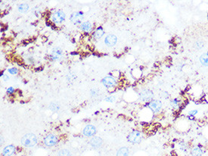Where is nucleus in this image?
Instances as JSON below:
<instances>
[{"label": "nucleus", "mask_w": 208, "mask_h": 156, "mask_svg": "<svg viewBox=\"0 0 208 156\" xmlns=\"http://www.w3.org/2000/svg\"><path fill=\"white\" fill-rule=\"evenodd\" d=\"M102 83L104 84V86H106L107 88L112 89L114 88L116 85H117V81H116L115 78L112 77V76H108V77L103 78Z\"/></svg>", "instance_id": "0eeeda50"}, {"label": "nucleus", "mask_w": 208, "mask_h": 156, "mask_svg": "<svg viewBox=\"0 0 208 156\" xmlns=\"http://www.w3.org/2000/svg\"><path fill=\"white\" fill-rule=\"evenodd\" d=\"M204 100L207 103H208V93L206 94V95L204 96Z\"/></svg>", "instance_id": "c756f323"}, {"label": "nucleus", "mask_w": 208, "mask_h": 156, "mask_svg": "<svg viewBox=\"0 0 208 156\" xmlns=\"http://www.w3.org/2000/svg\"><path fill=\"white\" fill-rule=\"evenodd\" d=\"M63 55V50L59 47H55L52 51V60H58L59 59L61 56Z\"/></svg>", "instance_id": "f8f14e48"}, {"label": "nucleus", "mask_w": 208, "mask_h": 156, "mask_svg": "<svg viewBox=\"0 0 208 156\" xmlns=\"http://www.w3.org/2000/svg\"><path fill=\"white\" fill-rule=\"evenodd\" d=\"M16 148L12 145L6 146L3 151V156H11L15 152Z\"/></svg>", "instance_id": "4468645a"}, {"label": "nucleus", "mask_w": 208, "mask_h": 156, "mask_svg": "<svg viewBox=\"0 0 208 156\" xmlns=\"http://www.w3.org/2000/svg\"><path fill=\"white\" fill-rule=\"evenodd\" d=\"M3 137H1V145H3Z\"/></svg>", "instance_id": "2f4dec72"}, {"label": "nucleus", "mask_w": 208, "mask_h": 156, "mask_svg": "<svg viewBox=\"0 0 208 156\" xmlns=\"http://www.w3.org/2000/svg\"><path fill=\"white\" fill-rule=\"evenodd\" d=\"M49 108L52 111H53V112H57V111L59 110V108H59L58 105L57 103L52 102L51 104L49 105Z\"/></svg>", "instance_id": "5701e85b"}, {"label": "nucleus", "mask_w": 208, "mask_h": 156, "mask_svg": "<svg viewBox=\"0 0 208 156\" xmlns=\"http://www.w3.org/2000/svg\"><path fill=\"white\" fill-rule=\"evenodd\" d=\"M45 146L47 147H52L55 146L58 143V137H56L55 134L53 133H49L48 135H47L46 137L44 138V140H43Z\"/></svg>", "instance_id": "39448f33"}, {"label": "nucleus", "mask_w": 208, "mask_h": 156, "mask_svg": "<svg viewBox=\"0 0 208 156\" xmlns=\"http://www.w3.org/2000/svg\"><path fill=\"white\" fill-rule=\"evenodd\" d=\"M162 102L160 100H151V101H149L148 104V107L153 113L155 114H158L159 112H160L162 109Z\"/></svg>", "instance_id": "20e7f679"}, {"label": "nucleus", "mask_w": 208, "mask_h": 156, "mask_svg": "<svg viewBox=\"0 0 208 156\" xmlns=\"http://www.w3.org/2000/svg\"><path fill=\"white\" fill-rule=\"evenodd\" d=\"M21 144L27 148L35 146L37 143V137L33 133H27L21 138Z\"/></svg>", "instance_id": "f257e3e1"}, {"label": "nucleus", "mask_w": 208, "mask_h": 156, "mask_svg": "<svg viewBox=\"0 0 208 156\" xmlns=\"http://www.w3.org/2000/svg\"><path fill=\"white\" fill-rule=\"evenodd\" d=\"M90 145H91L93 147V148H100L101 146H102V143H103V141L102 139H101L100 137H94L91 139V140H90Z\"/></svg>", "instance_id": "ddd939ff"}, {"label": "nucleus", "mask_w": 208, "mask_h": 156, "mask_svg": "<svg viewBox=\"0 0 208 156\" xmlns=\"http://www.w3.org/2000/svg\"><path fill=\"white\" fill-rule=\"evenodd\" d=\"M14 92V89L13 87H9L7 90V93L8 94H12Z\"/></svg>", "instance_id": "bb28decb"}, {"label": "nucleus", "mask_w": 208, "mask_h": 156, "mask_svg": "<svg viewBox=\"0 0 208 156\" xmlns=\"http://www.w3.org/2000/svg\"><path fill=\"white\" fill-rule=\"evenodd\" d=\"M161 96L164 98V99H168V98H169V94H168L167 92H164L161 94Z\"/></svg>", "instance_id": "cd10ccee"}, {"label": "nucleus", "mask_w": 208, "mask_h": 156, "mask_svg": "<svg viewBox=\"0 0 208 156\" xmlns=\"http://www.w3.org/2000/svg\"><path fill=\"white\" fill-rule=\"evenodd\" d=\"M207 54H208V50H207Z\"/></svg>", "instance_id": "473e14b6"}, {"label": "nucleus", "mask_w": 208, "mask_h": 156, "mask_svg": "<svg viewBox=\"0 0 208 156\" xmlns=\"http://www.w3.org/2000/svg\"><path fill=\"white\" fill-rule=\"evenodd\" d=\"M204 46V43L203 41H197L196 43H195V47L198 49H200Z\"/></svg>", "instance_id": "393cba45"}, {"label": "nucleus", "mask_w": 208, "mask_h": 156, "mask_svg": "<svg viewBox=\"0 0 208 156\" xmlns=\"http://www.w3.org/2000/svg\"><path fill=\"white\" fill-rule=\"evenodd\" d=\"M139 99L141 101H144V102H147V101H151L154 98V93L151 90H148V89H144L142 90L139 93Z\"/></svg>", "instance_id": "7ed1b4c3"}, {"label": "nucleus", "mask_w": 208, "mask_h": 156, "mask_svg": "<svg viewBox=\"0 0 208 156\" xmlns=\"http://www.w3.org/2000/svg\"><path fill=\"white\" fill-rule=\"evenodd\" d=\"M143 139V133L139 130H133L128 136V140L133 144H139Z\"/></svg>", "instance_id": "f03ea898"}, {"label": "nucleus", "mask_w": 208, "mask_h": 156, "mask_svg": "<svg viewBox=\"0 0 208 156\" xmlns=\"http://www.w3.org/2000/svg\"><path fill=\"white\" fill-rule=\"evenodd\" d=\"M179 147L181 151L183 152L184 153H188L189 151V146L185 142H180L179 143Z\"/></svg>", "instance_id": "aec40b11"}, {"label": "nucleus", "mask_w": 208, "mask_h": 156, "mask_svg": "<svg viewBox=\"0 0 208 156\" xmlns=\"http://www.w3.org/2000/svg\"><path fill=\"white\" fill-rule=\"evenodd\" d=\"M3 81H8V80H9V77H8V75H3Z\"/></svg>", "instance_id": "c85d7f7f"}, {"label": "nucleus", "mask_w": 208, "mask_h": 156, "mask_svg": "<svg viewBox=\"0 0 208 156\" xmlns=\"http://www.w3.org/2000/svg\"><path fill=\"white\" fill-rule=\"evenodd\" d=\"M129 150L126 147L120 148L117 152V156H129Z\"/></svg>", "instance_id": "6ab92c4d"}, {"label": "nucleus", "mask_w": 208, "mask_h": 156, "mask_svg": "<svg viewBox=\"0 0 208 156\" xmlns=\"http://www.w3.org/2000/svg\"><path fill=\"white\" fill-rule=\"evenodd\" d=\"M80 29L83 30V31L87 33L88 34V33L91 32L92 30H93V25H92V23L89 22H83L81 23Z\"/></svg>", "instance_id": "dca6fc26"}, {"label": "nucleus", "mask_w": 208, "mask_h": 156, "mask_svg": "<svg viewBox=\"0 0 208 156\" xmlns=\"http://www.w3.org/2000/svg\"><path fill=\"white\" fill-rule=\"evenodd\" d=\"M70 20L74 24H79L83 20V14L82 12H74L70 16Z\"/></svg>", "instance_id": "1a4fd4ad"}, {"label": "nucleus", "mask_w": 208, "mask_h": 156, "mask_svg": "<svg viewBox=\"0 0 208 156\" xmlns=\"http://www.w3.org/2000/svg\"><path fill=\"white\" fill-rule=\"evenodd\" d=\"M104 30H103V28H102V27H99V28H98L96 30H95V31L94 32L93 36L95 39H101V38L104 36Z\"/></svg>", "instance_id": "f3484780"}, {"label": "nucleus", "mask_w": 208, "mask_h": 156, "mask_svg": "<svg viewBox=\"0 0 208 156\" xmlns=\"http://www.w3.org/2000/svg\"><path fill=\"white\" fill-rule=\"evenodd\" d=\"M204 152L203 147L197 145V146H193L191 149V156H202Z\"/></svg>", "instance_id": "9b49d317"}, {"label": "nucleus", "mask_w": 208, "mask_h": 156, "mask_svg": "<svg viewBox=\"0 0 208 156\" xmlns=\"http://www.w3.org/2000/svg\"><path fill=\"white\" fill-rule=\"evenodd\" d=\"M114 100V97H109V98H108V99H106V101H113Z\"/></svg>", "instance_id": "7c9ffc66"}, {"label": "nucleus", "mask_w": 208, "mask_h": 156, "mask_svg": "<svg viewBox=\"0 0 208 156\" xmlns=\"http://www.w3.org/2000/svg\"><path fill=\"white\" fill-rule=\"evenodd\" d=\"M65 19V14L63 11H56L54 12L52 15V21H53L55 24L61 23L64 21Z\"/></svg>", "instance_id": "423d86ee"}, {"label": "nucleus", "mask_w": 208, "mask_h": 156, "mask_svg": "<svg viewBox=\"0 0 208 156\" xmlns=\"http://www.w3.org/2000/svg\"><path fill=\"white\" fill-rule=\"evenodd\" d=\"M29 8H30L29 5L25 4V3L19 5L18 7V11L21 12V13H26V12H28Z\"/></svg>", "instance_id": "412c9836"}, {"label": "nucleus", "mask_w": 208, "mask_h": 156, "mask_svg": "<svg viewBox=\"0 0 208 156\" xmlns=\"http://www.w3.org/2000/svg\"><path fill=\"white\" fill-rule=\"evenodd\" d=\"M117 38L115 35L114 34H109L105 37V39H104V43L105 45H107L108 46L111 47L114 46V45L117 43Z\"/></svg>", "instance_id": "9d476101"}, {"label": "nucleus", "mask_w": 208, "mask_h": 156, "mask_svg": "<svg viewBox=\"0 0 208 156\" xmlns=\"http://www.w3.org/2000/svg\"><path fill=\"white\" fill-rule=\"evenodd\" d=\"M181 105H182V101H181L180 99H178V98H176V99H172L171 101H170L171 107L175 111H177V112H178V111L180 109Z\"/></svg>", "instance_id": "2eb2a0df"}, {"label": "nucleus", "mask_w": 208, "mask_h": 156, "mask_svg": "<svg viewBox=\"0 0 208 156\" xmlns=\"http://www.w3.org/2000/svg\"><path fill=\"white\" fill-rule=\"evenodd\" d=\"M199 110L198 109H192L189 111L188 113V116H191V117H195L198 114Z\"/></svg>", "instance_id": "b1692460"}, {"label": "nucleus", "mask_w": 208, "mask_h": 156, "mask_svg": "<svg viewBox=\"0 0 208 156\" xmlns=\"http://www.w3.org/2000/svg\"><path fill=\"white\" fill-rule=\"evenodd\" d=\"M8 71L9 72V74H17L18 73V70L17 68H9L8 70Z\"/></svg>", "instance_id": "a878e982"}, {"label": "nucleus", "mask_w": 208, "mask_h": 156, "mask_svg": "<svg viewBox=\"0 0 208 156\" xmlns=\"http://www.w3.org/2000/svg\"><path fill=\"white\" fill-rule=\"evenodd\" d=\"M83 135L86 137H93L95 133H96V128L93 125H87L85 127V128L83 130Z\"/></svg>", "instance_id": "6e6552de"}, {"label": "nucleus", "mask_w": 208, "mask_h": 156, "mask_svg": "<svg viewBox=\"0 0 208 156\" xmlns=\"http://www.w3.org/2000/svg\"><path fill=\"white\" fill-rule=\"evenodd\" d=\"M58 156H72L71 153L68 149H61L58 152Z\"/></svg>", "instance_id": "4be33fe9"}, {"label": "nucleus", "mask_w": 208, "mask_h": 156, "mask_svg": "<svg viewBox=\"0 0 208 156\" xmlns=\"http://www.w3.org/2000/svg\"><path fill=\"white\" fill-rule=\"evenodd\" d=\"M200 63L204 67H208V54L204 53L202 54L199 58Z\"/></svg>", "instance_id": "a211bd4d"}]
</instances>
